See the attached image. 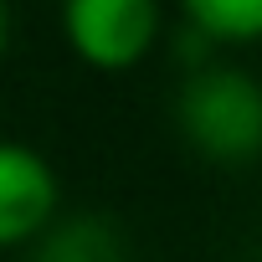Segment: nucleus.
I'll return each instance as SVG.
<instances>
[{
    "label": "nucleus",
    "instance_id": "f257e3e1",
    "mask_svg": "<svg viewBox=\"0 0 262 262\" xmlns=\"http://www.w3.org/2000/svg\"><path fill=\"white\" fill-rule=\"evenodd\" d=\"M175 128L211 165H252L262 155L257 77L231 62H195L175 88Z\"/></svg>",
    "mask_w": 262,
    "mask_h": 262
},
{
    "label": "nucleus",
    "instance_id": "f03ea898",
    "mask_svg": "<svg viewBox=\"0 0 262 262\" xmlns=\"http://www.w3.org/2000/svg\"><path fill=\"white\" fill-rule=\"evenodd\" d=\"M57 26L88 72L123 77L165 41V0H62Z\"/></svg>",
    "mask_w": 262,
    "mask_h": 262
},
{
    "label": "nucleus",
    "instance_id": "7ed1b4c3",
    "mask_svg": "<svg viewBox=\"0 0 262 262\" xmlns=\"http://www.w3.org/2000/svg\"><path fill=\"white\" fill-rule=\"evenodd\" d=\"M62 211V180L52 160L21 139H0V252L31 247Z\"/></svg>",
    "mask_w": 262,
    "mask_h": 262
},
{
    "label": "nucleus",
    "instance_id": "20e7f679",
    "mask_svg": "<svg viewBox=\"0 0 262 262\" xmlns=\"http://www.w3.org/2000/svg\"><path fill=\"white\" fill-rule=\"evenodd\" d=\"M26 262H123V236L98 211H57Z\"/></svg>",
    "mask_w": 262,
    "mask_h": 262
},
{
    "label": "nucleus",
    "instance_id": "39448f33",
    "mask_svg": "<svg viewBox=\"0 0 262 262\" xmlns=\"http://www.w3.org/2000/svg\"><path fill=\"white\" fill-rule=\"evenodd\" d=\"M185 31L216 47H257L262 41V0H175Z\"/></svg>",
    "mask_w": 262,
    "mask_h": 262
},
{
    "label": "nucleus",
    "instance_id": "423d86ee",
    "mask_svg": "<svg viewBox=\"0 0 262 262\" xmlns=\"http://www.w3.org/2000/svg\"><path fill=\"white\" fill-rule=\"evenodd\" d=\"M6 47H11V6L0 0V57H6Z\"/></svg>",
    "mask_w": 262,
    "mask_h": 262
},
{
    "label": "nucleus",
    "instance_id": "0eeeda50",
    "mask_svg": "<svg viewBox=\"0 0 262 262\" xmlns=\"http://www.w3.org/2000/svg\"><path fill=\"white\" fill-rule=\"evenodd\" d=\"M257 88H262V77H257Z\"/></svg>",
    "mask_w": 262,
    "mask_h": 262
}]
</instances>
